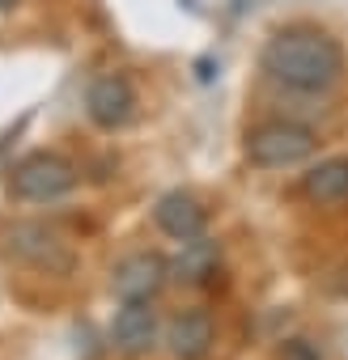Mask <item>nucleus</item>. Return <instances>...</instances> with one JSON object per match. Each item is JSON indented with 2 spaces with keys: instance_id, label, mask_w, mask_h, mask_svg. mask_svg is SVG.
Returning <instances> with one entry per match:
<instances>
[{
  "instance_id": "nucleus-1",
  "label": "nucleus",
  "mask_w": 348,
  "mask_h": 360,
  "mask_svg": "<svg viewBox=\"0 0 348 360\" xmlns=\"http://www.w3.org/2000/svg\"><path fill=\"white\" fill-rule=\"evenodd\" d=\"M259 64L293 94H327L344 72V47L318 26H285L263 43Z\"/></svg>"
},
{
  "instance_id": "nucleus-2",
  "label": "nucleus",
  "mask_w": 348,
  "mask_h": 360,
  "mask_svg": "<svg viewBox=\"0 0 348 360\" xmlns=\"http://www.w3.org/2000/svg\"><path fill=\"white\" fill-rule=\"evenodd\" d=\"M0 255L13 259V263H26L35 271H47V276H68L77 267V255H73V242L43 225V221H13L0 229Z\"/></svg>"
},
{
  "instance_id": "nucleus-3",
  "label": "nucleus",
  "mask_w": 348,
  "mask_h": 360,
  "mask_svg": "<svg viewBox=\"0 0 348 360\" xmlns=\"http://www.w3.org/2000/svg\"><path fill=\"white\" fill-rule=\"evenodd\" d=\"M242 153L255 169H285V165H297L314 153V131L306 123H293V119H268V123L247 131Z\"/></svg>"
},
{
  "instance_id": "nucleus-4",
  "label": "nucleus",
  "mask_w": 348,
  "mask_h": 360,
  "mask_svg": "<svg viewBox=\"0 0 348 360\" xmlns=\"http://www.w3.org/2000/svg\"><path fill=\"white\" fill-rule=\"evenodd\" d=\"M77 187V165L60 153H30L13 165L9 174V191L26 204H51L64 200Z\"/></svg>"
},
{
  "instance_id": "nucleus-5",
  "label": "nucleus",
  "mask_w": 348,
  "mask_h": 360,
  "mask_svg": "<svg viewBox=\"0 0 348 360\" xmlns=\"http://www.w3.org/2000/svg\"><path fill=\"white\" fill-rule=\"evenodd\" d=\"M85 115L102 127V131H115L123 127L132 115H136V89L123 72H102L89 81L85 89Z\"/></svg>"
},
{
  "instance_id": "nucleus-6",
  "label": "nucleus",
  "mask_w": 348,
  "mask_h": 360,
  "mask_svg": "<svg viewBox=\"0 0 348 360\" xmlns=\"http://www.w3.org/2000/svg\"><path fill=\"white\" fill-rule=\"evenodd\" d=\"M166 280H170V263L153 250H136L115 267L111 288H115L119 301H153Z\"/></svg>"
},
{
  "instance_id": "nucleus-7",
  "label": "nucleus",
  "mask_w": 348,
  "mask_h": 360,
  "mask_svg": "<svg viewBox=\"0 0 348 360\" xmlns=\"http://www.w3.org/2000/svg\"><path fill=\"white\" fill-rule=\"evenodd\" d=\"M213 339H217V326H213L209 309H183L166 326V343H170L174 360H209Z\"/></svg>"
},
{
  "instance_id": "nucleus-8",
  "label": "nucleus",
  "mask_w": 348,
  "mask_h": 360,
  "mask_svg": "<svg viewBox=\"0 0 348 360\" xmlns=\"http://www.w3.org/2000/svg\"><path fill=\"white\" fill-rule=\"evenodd\" d=\"M153 221H157V229H161L166 238H174V242H192V238H200V233L209 229L204 204H200L196 195H187V191L161 195L157 208H153Z\"/></svg>"
},
{
  "instance_id": "nucleus-9",
  "label": "nucleus",
  "mask_w": 348,
  "mask_h": 360,
  "mask_svg": "<svg viewBox=\"0 0 348 360\" xmlns=\"http://www.w3.org/2000/svg\"><path fill=\"white\" fill-rule=\"evenodd\" d=\"M115 343L128 356H140L157 343V314L149 301H123V309L115 314Z\"/></svg>"
},
{
  "instance_id": "nucleus-10",
  "label": "nucleus",
  "mask_w": 348,
  "mask_h": 360,
  "mask_svg": "<svg viewBox=\"0 0 348 360\" xmlns=\"http://www.w3.org/2000/svg\"><path fill=\"white\" fill-rule=\"evenodd\" d=\"M302 191L314 204H344L348 200V157H331L318 161L306 178H302Z\"/></svg>"
},
{
  "instance_id": "nucleus-11",
  "label": "nucleus",
  "mask_w": 348,
  "mask_h": 360,
  "mask_svg": "<svg viewBox=\"0 0 348 360\" xmlns=\"http://www.w3.org/2000/svg\"><path fill=\"white\" fill-rule=\"evenodd\" d=\"M217 271V246L200 233V238H192V242H183V255L170 263V276L174 280H187V284H200V280H209Z\"/></svg>"
},
{
  "instance_id": "nucleus-12",
  "label": "nucleus",
  "mask_w": 348,
  "mask_h": 360,
  "mask_svg": "<svg viewBox=\"0 0 348 360\" xmlns=\"http://www.w3.org/2000/svg\"><path fill=\"white\" fill-rule=\"evenodd\" d=\"M280 360H318V352H314V347H310L306 339H293V343H285Z\"/></svg>"
},
{
  "instance_id": "nucleus-13",
  "label": "nucleus",
  "mask_w": 348,
  "mask_h": 360,
  "mask_svg": "<svg viewBox=\"0 0 348 360\" xmlns=\"http://www.w3.org/2000/svg\"><path fill=\"white\" fill-rule=\"evenodd\" d=\"M13 5H18V0H0V13H9Z\"/></svg>"
}]
</instances>
